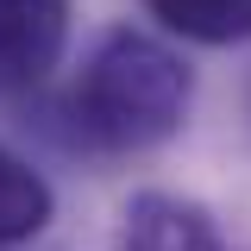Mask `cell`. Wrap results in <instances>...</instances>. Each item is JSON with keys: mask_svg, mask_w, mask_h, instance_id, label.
<instances>
[{"mask_svg": "<svg viewBox=\"0 0 251 251\" xmlns=\"http://www.w3.org/2000/svg\"><path fill=\"white\" fill-rule=\"evenodd\" d=\"M188 63L157 44L145 31H107L94 44V57L82 63L75 75V126L82 138L100 145V151H145V145H163L188 113Z\"/></svg>", "mask_w": 251, "mask_h": 251, "instance_id": "obj_1", "label": "cell"}, {"mask_svg": "<svg viewBox=\"0 0 251 251\" xmlns=\"http://www.w3.org/2000/svg\"><path fill=\"white\" fill-rule=\"evenodd\" d=\"M69 6L63 0H0V94L38 88L63 57Z\"/></svg>", "mask_w": 251, "mask_h": 251, "instance_id": "obj_2", "label": "cell"}, {"mask_svg": "<svg viewBox=\"0 0 251 251\" xmlns=\"http://www.w3.org/2000/svg\"><path fill=\"white\" fill-rule=\"evenodd\" d=\"M120 251H226V245H220V226L201 201L145 188L120 214Z\"/></svg>", "mask_w": 251, "mask_h": 251, "instance_id": "obj_3", "label": "cell"}, {"mask_svg": "<svg viewBox=\"0 0 251 251\" xmlns=\"http://www.w3.org/2000/svg\"><path fill=\"white\" fill-rule=\"evenodd\" d=\"M50 220V182L31 170L25 157L0 145V245H19Z\"/></svg>", "mask_w": 251, "mask_h": 251, "instance_id": "obj_4", "label": "cell"}, {"mask_svg": "<svg viewBox=\"0 0 251 251\" xmlns=\"http://www.w3.org/2000/svg\"><path fill=\"white\" fill-rule=\"evenodd\" d=\"M151 19L182 31L195 44H239L251 38V0H145Z\"/></svg>", "mask_w": 251, "mask_h": 251, "instance_id": "obj_5", "label": "cell"}]
</instances>
